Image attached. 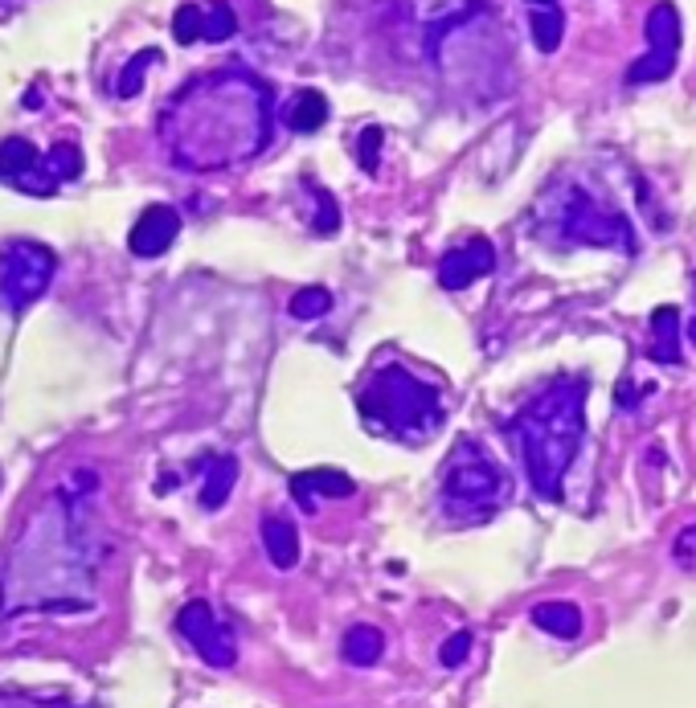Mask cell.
I'll use <instances>...</instances> for the list:
<instances>
[{
	"label": "cell",
	"instance_id": "cell-1",
	"mask_svg": "<svg viewBox=\"0 0 696 708\" xmlns=\"http://www.w3.org/2000/svg\"><path fill=\"white\" fill-rule=\"evenodd\" d=\"M91 488H58L33 508L0 561V614L91 610L103 549L86 512Z\"/></svg>",
	"mask_w": 696,
	"mask_h": 708
},
{
	"label": "cell",
	"instance_id": "cell-2",
	"mask_svg": "<svg viewBox=\"0 0 696 708\" xmlns=\"http://www.w3.org/2000/svg\"><path fill=\"white\" fill-rule=\"evenodd\" d=\"M275 131V91L238 66L193 74L160 111V144L185 172H222L254 160Z\"/></svg>",
	"mask_w": 696,
	"mask_h": 708
},
{
	"label": "cell",
	"instance_id": "cell-3",
	"mask_svg": "<svg viewBox=\"0 0 696 708\" xmlns=\"http://www.w3.org/2000/svg\"><path fill=\"white\" fill-rule=\"evenodd\" d=\"M586 397H590L586 377H557L508 422V434L516 438L533 492L549 504L561 500V483L586 442Z\"/></svg>",
	"mask_w": 696,
	"mask_h": 708
},
{
	"label": "cell",
	"instance_id": "cell-4",
	"mask_svg": "<svg viewBox=\"0 0 696 708\" xmlns=\"http://www.w3.org/2000/svg\"><path fill=\"white\" fill-rule=\"evenodd\" d=\"M357 406L369 430L402 442H422L443 426V397L430 381L414 377L402 361L373 369L357 393Z\"/></svg>",
	"mask_w": 696,
	"mask_h": 708
},
{
	"label": "cell",
	"instance_id": "cell-5",
	"mask_svg": "<svg viewBox=\"0 0 696 708\" xmlns=\"http://www.w3.org/2000/svg\"><path fill=\"white\" fill-rule=\"evenodd\" d=\"M439 500L455 524H484L512 500V479L480 442L459 438L443 467Z\"/></svg>",
	"mask_w": 696,
	"mask_h": 708
},
{
	"label": "cell",
	"instance_id": "cell-6",
	"mask_svg": "<svg viewBox=\"0 0 696 708\" xmlns=\"http://www.w3.org/2000/svg\"><path fill=\"white\" fill-rule=\"evenodd\" d=\"M553 234L565 246H598V250H623L635 254V226L619 213V209H606L602 201H594L586 189H565L557 193L553 209Z\"/></svg>",
	"mask_w": 696,
	"mask_h": 708
},
{
	"label": "cell",
	"instance_id": "cell-7",
	"mask_svg": "<svg viewBox=\"0 0 696 708\" xmlns=\"http://www.w3.org/2000/svg\"><path fill=\"white\" fill-rule=\"evenodd\" d=\"M78 176H82L78 144H54L50 152H37L21 136L0 144V181L29 197H54L66 181H78Z\"/></svg>",
	"mask_w": 696,
	"mask_h": 708
},
{
	"label": "cell",
	"instance_id": "cell-8",
	"mask_svg": "<svg viewBox=\"0 0 696 708\" xmlns=\"http://www.w3.org/2000/svg\"><path fill=\"white\" fill-rule=\"evenodd\" d=\"M58 275V254L41 242L13 238L0 246V307L13 316L29 312V307L50 291Z\"/></svg>",
	"mask_w": 696,
	"mask_h": 708
},
{
	"label": "cell",
	"instance_id": "cell-9",
	"mask_svg": "<svg viewBox=\"0 0 696 708\" xmlns=\"http://www.w3.org/2000/svg\"><path fill=\"white\" fill-rule=\"evenodd\" d=\"M680 13L672 0H660L656 9L647 13V54L627 70V82L631 86H643V82H664L672 78L676 70V58H680Z\"/></svg>",
	"mask_w": 696,
	"mask_h": 708
},
{
	"label": "cell",
	"instance_id": "cell-10",
	"mask_svg": "<svg viewBox=\"0 0 696 708\" xmlns=\"http://www.w3.org/2000/svg\"><path fill=\"white\" fill-rule=\"evenodd\" d=\"M177 631L185 635V643L209 663V668H234L238 663V643L234 635L222 627V618L213 614V606L205 598L189 602L181 614H177Z\"/></svg>",
	"mask_w": 696,
	"mask_h": 708
},
{
	"label": "cell",
	"instance_id": "cell-11",
	"mask_svg": "<svg viewBox=\"0 0 696 708\" xmlns=\"http://www.w3.org/2000/svg\"><path fill=\"white\" fill-rule=\"evenodd\" d=\"M492 271H496V246L488 238H471V242L443 254L439 283H443V291H467L475 279H484Z\"/></svg>",
	"mask_w": 696,
	"mask_h": 708
},
{
	"label": "cell",
	"instance_id": "cell-12",
	"mask_svg": "<svg viewBox=\"0 0 696 708\" xmlns=\"http://www.w3.org/2000/svg\"><path fill=\"white\" fill-rule=\"evenodd\" d=\"M181 234V213L172 205H148L140 217L132 234H127V250H132L136 258H160L172 242H177Z\"/></svg>",
	"mask_w": 696,
	"mask_h": 708
},
{
	"label": "cell",
	"instance_id": "cell-13",
	"mask_svg": "<svg viewBox=\"0 0 696 708\" xmlns=\"http://www.w3.org/2000/svg\"><path fill=\"white\" fill-rule=\"evenodd\" d=\"M353 492H357L353 475L332 471V467H312V471L291 475V496L303 512H316L320 500H348Z\"/></svg>",
	"mask_w": 696,
	"mask_h": 708
},
{
	"label": "cell",
	"instance_id": "cell-14",
	"mask_svg": "<svg viewBox=\"0 0 696 708\" xmlns=\"http://www.w3.org/2000/svg\"><path fill=\"white\" fill-rule=\"evenodd\" d=\"M234 483H238V459L234 455H213V459H205V479H201V508L205 512H217L226 500H230V492H234Z\"/></svg>",
	"mask_w": 696,
	"mask_h": 708
},
{
	"label": "cell",
	"instance_id": "cell-15",
	"mask_svg": "<svg viewBox=\"0 0 696 708\" xmlns=\"http://www.w3.org/2000/svg\"><path fill=\"white\" fill-rule=\"evenodd\" d=\"M263 549L275 569H295L299 565V528L283 516H267L263 520Z\"/></svg>",
	"mask_w": 696,
	"mask_h": 708
},
{
	"label": "cell",
	"instance_id": "cell-16",
	"mask_svg": "<svg viewBox=\"0 0 696 708\" xmlns=\"http://www.w3.org/2000/svg\"><path fill=\"white\" fill-rule=\"evenodd\" d=\"M651 361H660V365H676L680 361V312L672 303L656 307L651 312Z\"/></svg>",
	"mask_w": 696,
	"mask_h": 708
},
{
	"label": "cell",
	"instance_id": "cell-17",
	"mask_svg": "<svg viewBox=\"0 0 696 708\" xmlns=\"http://www.w3.org/2000/svg\"><path fill=\"white\" fill-rule=\"evenodd\" d=\"M533 623L553 639H578L582 610L574 602H541V606H533Z\"/></svg>",
	"mask_w": 696,
	"mask_h": 708
},
{
	"label": "cell",
	"instance_id": "cell-18",
	"mask_svg": "<svg viewBox=\"0 0 696 708\" xmlns=\"http://www.w3.org/2000/svg\"><path fill=\"white\" fill-rule=\"evenodd\" d=\"M340 651H344V659L353 663V668H373V663L381 659V651H385V635L377 631V627H353L344 635V643H340Z\"/></svg>",
	"mask_w": 696,
	"mask_h": 708
},
{
	"label": "cell",
	"instance_id": "cell-19",
	"mask_svg": "<svg viewBox=\"0 0 696 708\" xmlns=\"http://www.w3.org/2000/svg\"><path fill=\"white\" fill-rule=\"evenodd\" d=\"M287 123H291V131H299V136H312V131H320L328 123V99L320 91H299L291 111H287Z\"/></svg>",
	"mask_w": 696,
	"mask_h": 708
},
{
	"label": "cell",
	"instance_id": "cell-20",
	"mask_svg": "<svg viewBox=\"0 0 696 708\" xmlns=\"http://www.w3.org/2000/svg\"><path fill=\"white\" fill-rule=\"evenodd\" d=\"M529 29H533V46H537L541 54H553V50L561 46V37H565V13H561L557 5L537 9L533 21H529Z\"/></svg>",
	"mask_w": 696,
	"mask_h": 708
},
{
	"label": "cell",
	"instance_id": "cell-21",
	"mask_svg": "<svg viewBox=\"0 0 696 708\" xmlns=\"http://www.w3.org/2000/svg\"><path fill=\"white\" fill-rule=\"evenodd\" d=\"M234 33H238V17L230 9V0H209L201 21V41H230Z\"/></svg>",
	"mask_w": 696,
	"mask_h": 708
},
{
	"label": "cell",
	"instance_id": "cell-22",
	"mask_svg": "<svg viewBox=\"0 0 696 708\" xmlns=\"http://www.w3.org/2000/svg\"><path fill=\"white\" fill-rule=\"evenodd\" d=\"M328 307H332V291H324V287H303L299 295H291L287 312H291L295 320H320Z\"/></svg>",
	"mask_w": 696,
	"mask_h": 708
},
{
	"label": "cell",
	"instance_id": "cell-23",
	"mask_svg": "<svg viewBox=\"0 0 696 708\" xmlns=\"http://www.w3.org/2000/svg\"><path fill=\"white\" fill-rule=\"evenodd\" d=\"M156 58H160L156 50H144L140 58H132V62L123 66V74H119V86H115V91H119V99H132V95H140V91H144V70H148Z\"/></svg>",
	"mask_w": 696,
	"mask_h": 708
},
{
	"label": "cell",
	"instance_id": "cell-24",
	"mask_svg": "<svg viewBox=\"0 0 696 708\" xmlns=\"http://www.w3.org/2000/svg\"><path fill=\"white\" fill-rule=\"evenodd\" d=\"M201 21H205L201 5H181L177 9V17H172V37H177V46H193V41H201Z\"/></svg>",
	"mask_w": 696,
	"mask_h": 708
},
{
	"label": "cell",
	"instance_id": "cell-25",
	"mask_svg": "<svg viewBox=\"0 0 696 708\" xmlns=\"http://www.w3.org/2000/svg\"><path fill=\"white\" fill-rule=\"evenodd\" d=\"M316 201H320V213H316V221H312V230H316L320 238H328V234L340 230V209H336L332 193H324V189H316Z\"/></svg>",
	"mask_w": 696,
	"mask_h": 708
},
{
	"label": "cell",
	"instance_id": "cell-26",
	"mask_svg": "<svg viewBox=\"0 0 696 708\" xmlns=\"http://www.w3.org/2000/svg\"><path fill=\"white\" fill-rule=\"evenodd\" d=\"M672 557H676L680 569L696 573V524H688V528H680V533H676V541H672Z\"/></svg>",
	"mask_w": 696,
	"mask_h": 708
},
{
	"label": "cell",
	"instance_id": "cell-27",
	"mask_svg": "<svg viewBox=\"0 0 696 708\" xmlns=\"http://www.w3.org/2000/svg\"><path fill=\"white\" fill-rule=\"evenodd\" d=\"M377 152H381V127H365L357 140V164L365 172H377Z\"/></svg>",
	"mask_w": 696,
	"mask_h": 708
},
{
	"label": "cell",
	"instance_id": "cell-28",
	"mask_svg": "<svg viewBox=\"0 0 696 708\" xmlns=\"http://www.w3.org/2000/svg\"><path fill=\"white\" fill-rule=\"evenodd\" d=\"M0 708H78V704L46 700V696H25V692H0Z\"/></svg>",
	"mask_w": 696,
	"mask_h": 708
},
{
	"label": "cell",
	"instance_id": "cell-29",
	"mask_svg": "<svg viewBox=\"0 0 696 708\" xmlns=\"http://www.w3.org/2000/svg\"><path fill=\"white\" fill-rule=\"evenodd\" d=\"M471 655V631H455L447 643H443V651H439V659H443V668H459V663Z\"/></svg>",
	"mask_w": 696,
	"mask_h": 708
},
{
	"label": "cell",
	"instance_id": "cell-30",
	"mask_svg": "<svg viewBox=\"0 0 696 708\" xmlns=\"http://www.w3.org/2000/svg\"><path fill=\"white\" fill-rule=\"evenodd\" d=\"M529 5H537V9H549V5H557V0H529Z\"/></svg>",
	"mask_w": 696,
	"mask_h": 708
},
{
	"label": "cell",
	"instance_id": "cell-31",
	"mask_svg": "<svg viewBox=\"0 0 696 708\" xmlns=\"http://www.w3.org/2000/svg\"><path fill=\"white\" fill-rule=\"evenodd\" d=\"M0 5H5V0H0Z\"/></svg>",
	"mask_w": 696,
	"mask_h": 708
}]
</instances>
